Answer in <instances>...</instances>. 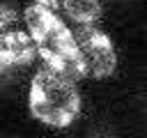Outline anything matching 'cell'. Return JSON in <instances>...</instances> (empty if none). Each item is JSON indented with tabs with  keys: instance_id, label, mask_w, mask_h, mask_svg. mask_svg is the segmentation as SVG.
Returning a JSON list of instances; mask_svg holds the SVG:
<instances>
[{
	"instance_id": "cell-1",
	"label": "cell",
	"mask_w": 147,
	"mask_h": 138,
	"mask_svg": "<svg viewBox=\"0 0 147 138\" xmlns=\"http://www.w3.org/2000/svg\"><path fill=\"white\" fill-rule=\"evenodd\" d=\"M23 16L28 23V34L34 41L37 55L44 60L46 67L60 71L71 80H80L87 76L78 41L55 12L39 5H30L25 7Z\"/></svg>"
},
{
	"instance_id": "cell-7",
	"label": "cell",
	"mask_w": 147,
	"mask_h": 138,
	"mask_svg": "<svg viewBox=\"0 0 147 138\" xmlns=\"http://www.w3.org/2000/svg\"><path fill=\"white\" fill-rule=\"evenodd\" d=\"M0 138H18V136H5V133H0Z\"/></svg>"
},
{
	"instance_id": "cell-6",
	"label": "cell",
	"mask_w": 147,
	"mask_h": 138,
	"mask_svg": "<svg viewBox=\"0 0 147 138\" xmlns=\"http://www.w3.org/2000/svg\"><path fill=\"white\" fill-rule=\"evenodd\" d=\"M32 5H39V7H46V9L55 12V9L60 7V0H34Z\"/></svg>"
},
{
	"instance_id": "cell-3",
	"label": "cell",
	"mask_w": 147,
	"mask_h": 138,
	"mask_svg": "<svg viewBox=\"0 0 147 138\" xmlns=\"http://www.w3.org/2000/svg\"><path fill=\"white\" fill-rule=\"evenodd\" d=\"M74 37L78 41L87 76H92L96 80H103V78L115 74L117 53H115V46H113L110 37L103 30H99L96 25H76Z\"/></svg>"
},
{
	"instance_id": "cell-2",
	"label": "cell",
	"mask_w": 147,
	"mask_h": 138,
	"mask_svg": "<svg viewBox=\"0 0 147 138\" xmlns=\"http://www.w3.org/2000/svg\"><path fill=\"white\" fill-rule=\"evenodd\" d=\"M80 106L83 101L76 80L46 64L37 69L28 92V108L37 122L53 129H67L80 115Z\"/></svg>"
},
{
	"instance_id": "cell-5",
	"label": "cell",
	"mask_w": 147,
	"mask_h": 138,
	"mask_svg": "<svg viewBox=\"0 0 147 138\" xmlns=\"http://www.w3.org/2000/svg\"><path fill=\"white\" fill-rule=\"evenodd\" d=\"M60 5L76 25H94L101 16V0H60Z\"/></svg>"
},
{
	"instance_id": "cell-4",
	"label": "cell",
	"mask_w": 147,
	"mask_h": 138,
	"mask_svg": "<svg viewBox=\"0 0 147 138\" xmlns=\"http://www.w3.org/2000/svg\"><path fill=\"white\" fill-rule=\"evenodd\" d=\"M37 57L34 41L23 30H7L0 32V76L32 64Z\"/></svg>"
}]
</instances>
